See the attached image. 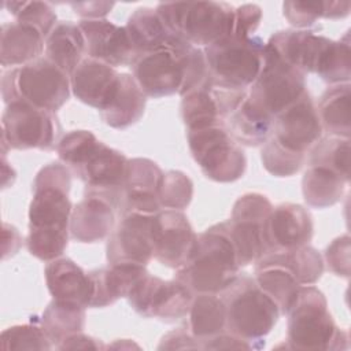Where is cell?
<instances>
[{
    "mask_svg": "<svg viewBox=\"0 0 351 351\" xmlns=\"http://www.w3.org/2000/svg\"><path fill=\"white\" fill-rule=\"evenodd\" d=\"M71 176L66 165L52 162L44 166L33 181L26 247L40 261L60 258L67 248L73 211L69 197Z\"/></svg>",
    "mask_w": 351,
    "mask_h": 351,
    "instance_id": "6da1fadb",
    "label": "cell"
},
{
    "mask_svg": "<svg viewBox=\"0 0 351 351\" xmlns=\"http://www.w3.org/2000/svg\"><path fill=\"white\" fill-rule=\"evenodd\" d=\"M58 156L85 185V195L107 199L117 210L122 197L128 158L97 140L90 130H71L62 136Z\"/></svg>",
    "mask_w": 351,
    "mask_h": 351,
    "instance_id": "7a4b0ae2",
    "label": "cell"
},
{
    "mask_svg": "<svg viewBox=\"0 0 351 351\" xmlns=\"http://www.w3.org/2000/svg\"><path fill=\"white\" fill-rule=\"evenodd\" d=\"M133 78L147 97L185 95L208 80L203 48L184 40L141 53L132 63Z\"/></svg>",
    "mask_w": 351,
    "mask_h": 351,
    "instance_id": "3957f363",
    "label": "cell"
},
{
    "mask_svg": "<svg viewBox=\"0 0 351 351\" xmlns=\"http://www.w3.org/2000/svg\"><path fill=\"white\" fill-rule=\"evenodd\" d=\"M240 263L226 221L197 234L186 262L177 269L176 280L193 295L219 293L239 274Z\"/></svg>",
    "mask_w": 351,
    "mask_h": 351,
    "instance_id": "277c9868",
    "label": "cell"
},
{
    "mask_svg": "<svg viewBox=\"0 0 351 351\" xmlns=\"http://www.w3.org/2000/svg\"><path fill=\"white\" fill-rule=\"evenodd\" d=\"M288 348L336 351L348 348V332L335 324L325 295L314 285H302L287 311Z\"/></svg>",
    "mask_w": 351,
    "mask_h": 351,
    "instance_id": "5b68a950",
    "label": "cell"
},
{
    "mask_svg": "<svg viewBox=\"0 0 351 351\" xmlns=\"http://www.w3.org/2000/svg\"><path fill=\"white\" fill-rule=\"evenodd\" d=\"M70 92V77L45 56L1 73V97L5 104L19 100L56 112L67 103Z\"/></svg>",
    "mask_w": 351,
    "mask_h": 351,
    "instance_id": "8992f818",
    "label": "cell"
},
{
    "mask_svg": "<svg viewBox=\"0 0 351 351\" xmlns=\"http://www.w3.org/2000/svg\"><path fill=\"white\" fill-rule=\"evenodd\" d=\"M218 296L225 304L226 330L251 343L270 333L281 314L277 303L245 273H239Z\"/></svg>",
    "mask_w": 351,
    "mask_h": 351,
    "instance_id": "52a82bcc",
    "label": "cell"
},
{
    "mask_svg": "<svg viewBox=\"0 0 351 351\" xmlns=\"http://www.w3.org/2000/svg\"><path fill=\"white\" fill-rule=\"evenodd\" d=\"M166 27L178 38L208 47L232 36L234 7L225 1L159 3L155 8Z\"/></svg>",
    "mask_w": 351,
    "mask_h": 351,
    "instance_id": "ba28073f",
    "label": "cell"
},
{
    "mask_svg": "<svg viewBox=\"0 0 351 351\" xmlns=\"http://www.w3.org/2000/svg\"><path fill=\"white\" fill-rule=\"evenodd\" d=\"M265 45L256 36H228L203 48L210 81L222 88L248 90L263 66Z\"/></svg>",
    "mask_w": 351,
    "mask_h": 351,
    "instance_id": "9c48e42d",
    "label": "cell"
},
{
    "mask_svg": "<svg viewBox=\"0 0 351 351\" xmlns=\"http://www.w3.org/2000/svg\"><path fill=\"white\" fill-rule=\"evenodd\" d=\"M188 147L202 173L215 182H234L244 176L245 154L225 125L186 130Z\"/></svg>",
    "mask_w": 351,
    "mask_h": 351,
    "instance_id": "30bf717a",
    "label": "cell"
},
{
    "mask_svg": "<svg viewBox=\"0 0 351 351\" xmlns=\"http://www.w3.org/2000/svg\"><path fill=\"white\" fill-rule=\"evenodd\" d=\"M62 138V125L56 112L25 101L5 104L1 117V143L10 149H56Z\"/></svg>",
    "mask_w": 351,
    "mask_h": 351,
    "instance_id": "8fae6325",
    "label": "cell"
},
{
    "mask_svg": "<svg viewBox=\"0 0 351 351\" xmlns=\"http://www.w3.org/2000/svg\"><path fill=\"white\" fill-rule=\"evenodd\" d=\"M307 90L306 75L285 63L270 45H265L263 66L248 88V97L274 119Z\"/></svg>",
    "mask_w": 351,
    "mask_h": 351,
    "instance_id": "7c38bea8",
    "label": "cell"
},
{
    "mask_svg": "<svg viewBox=\"0 0 351 351\" xmlns=\"http://www.w3.org/2000/svg\"><path fill=\"white\" fill-rule=\"evenodd\" d=\"M273 204L267 196L250 192L240 196L226 221L230 237L236 247L240 267L255 263L269 252L266 225Z\"/></svg>",
    "mask_w": 351,
    "mask_h": 351,
    "instance_id": "4fadbf2b",
    "label": "cell"
},
{
    "mask_svg": "<svg viewBox=\"0 0 351 351\" xmlns=\"http://www.w3.org/2000/svg\"><path fill=\"white\" fill-rule=\"evenodd\" d=\"M136 313L147 318L176 321L186 317L193 293L178 280H162L144 274L128 295Z\"/></svg>",
    "mask_w": 351,
    "mask_h": 351,
    "instance_id": "5bb4252c",
    "label": "cell"
},
{
    "mask_svg": "<svg viewBox=\"0 0 351 351\" xmlns=\"http://www.w3.org/2000/svg\"><path fill=\"white\" fill-rule=\"evenodd\" d=\"M248 90L228 89L208 80L181 97V119L186 130L223 125L226 117L247 96Z\"/></svg>",
    "mask_w": 351,
    "mask_h": 351,
    "instance_id": "9a60e30c",
    "label": "cell"
},
{
    "mask_svg": "<svg viewBox=\"0 0 351 351\" xmlns=\"http://www.w3.org/2000/svg\"><path fill=\"white\" fill-rule=\"evenodd\" d=\"M322 133L317 106L308 90L273 119L271 137L285 149L304 156Z\"/></svg>",
    "mask_w": 351,
    "mask_h": 351,
    "instance_id": "2e32d148",
    "label": "cell"
},
{
    "mask_svg": "<svg viewBox=\"0 0 351 351\" xmlns=\"http://www.w3.org/2000/svg\"><path fill=\"white\" fill-rule=\"evenodd\" d=\"M154 215L141 213L119 215V221L108 236L106 247L110 265L130 263L147 266L149 263L154 258Z\"/></svg>",
    "mask_w": 351,
    "mask_h": 351,
    "instance_id": "e0dca14e",
    "label": "cell"
},
{
    "mask_svg": "<svg viewBox=\"0 0 351 351\" xmlns=\"http://www.w3.org/2000/svg\"><path fill=\"white\" fill-rule=\"evenodd\" d=\"M154 258L163 266L178 269L189 258L197 234L180 210H160L152 225Z\"/></svg>",
    "mask_w": 351,
    "mask_h": 351,
    "instance_id": "ac0fdd59",
    "label": "cell"
},
{
    "mask_svg": "<svg viewBox=\"0 0 351 351\" xmlns=\"http://www.w3.org/2000/svg\"><path fill=\"white\" fill-rule=\"evenodd\" d=\"M162 169L148 158H133L128 160L126 177L118 213H141L154 215L162 210L159 188Z\"/></svg>",
    "mask_w": 351,
    "mask_h": 351,
    "instance_id": "d6986e66",
    "label": "cell"
},
{
    "mask_svg": "<svg viewBox=\"0 0 351 351\" xmlns=\"http://www.w3.org/2000/svg\"><path fill=\"white\" fill-rule=\"evenodd\" d=\"M78 26L85 37L86 58L97 59L114 69L132 66L136 52L125 26H118L106 18L82 19Z\"/></svg>",
    "mask_w": 351,
    "mask_h": 351,
    "instance_id": "ffe728a7",
    "label": "cell"
},
{
    "mask_svg": "<svg viewBox=\"0 0 351 351\" xmlns=\"http://www.w3.org/2000/svg\"><path fill=\"white\" fill-rule=\"evenodd\" d=\"M70 85L80 101L100 112L115 99L121 85V73L104 62L84 58L70 75Z\"/></svg>",
    "mask_w": 351,
    "mask_h": 351,
    "instance_id": "44dd1931",
    "label": "cell"
},
{
    "mask_svg": "<svg viewBox=\"0 0 351 351\" xmlns=\"http://www.w3.org/2000/svg\"><path fill=\"white\" fill-rule=\"evenodd\" d=\"M313 234V217L302 204L287 202L271 208L266 225L269 251H289L307 245Z\"/></svg>",
    "mask_w": 351,
    "mask_h": 351,
    "instance_id": "7402d4cb",
    "label": "cell"
},
{
    "mask_svg": "<svg viewBox=\"0 0 351 351\" xmlns=\"http://www.w3.org/2000/svg\"><path fill=\"white\" fill-rule=\"evenodd\" d=\"M254 274L258 285L277 303L280 313L287 314L302 287L287 251H269L261 256L255 262Z\"/></svg>",
    "mask_w": 351,
    "mask_h": 351,
    "instance_id": "603a6c76",
    "label": "cell"
},
{
    "mask_svg": "<svg viewBox=\"0 0 351 351\" xmlns=\"http://www.w3.org/2000/svg\"><path fill=\"white\" fill-rule=\"evenodd\" d=\"M329 38L308 29H285L276 32L269 41L276 53L304 75L315 74L321 53Z\"/></svg>",
    "mask_w": 351,
    "mask_h": 351,
    "instance_id": "cb8c5ba5",
    "label": "cell"
},
{
    "mask_svg": "<svg viewBox=\"0 0 351 351\" xmlns=\"http://www.w3.org/2000/svg\"><path fill=\"white\" fill-rule=\"evenodd\" d=\"M115 207L104 197L85 195L71 211L70 236L78 243H99L115 228Z\"/></svg>",
    "mask_w": 351,
    "mask_h": 351,
    "instance_id": "d4e9b609",
    "label": "cell"
},
{
    "mask_svg": "<svg viewBox=\"0 0 351 351\" xmlns=\"http://www.w3.org/2000/svg\"><path fill=\"white\" fill-rule=\"evenodd\" d=\"M44 49L45 37L36 26L18 21L1 25L0 63L4 69L30 63L44 56Z\"/></svg>",
    "mask_w": 351,
    "mask_h": 351,
    "instance_id": "484cf974",
    "label": "cell"
},
{
    "mask_svg": "<svg viewBox=\"0 0 351 351\" xmlns=\"http://www.w3.org/2000/svg\"><path fill=\"white\" fill-rule=\"evenodd\" d=\"M44 274L47 288L53 299L89 307L92 299L90 277L75 262L69 258H56L47 263Z\"/></svg>",
    "mask_w": 351,
    "mask_h": 351,
    "instance_id": "4316f807",
    "label": "cell"
},
{
    "mask_svg": "<svg viewBox=\"0 0 351 351\" xmlns=\"http://www.w3.org/2000/svg\"><path fill=\"white\" fill-rule=\"evenodd\" d=\"M147 266L115 263L89 271L92 299L89 307H106L121 298H128L136 282L147 274Z\"/></svg>",
    "mask_w": 351,
    "mask_h": 351,
    "instance_id": "83f0119b",
    "label": "cell"
},
{
    "mask_svg": "<svg viewBox=\"0 0 351 351\" xmlns=\"http://www.w3.org/2000/svg\"><path fill=\"white\" fill-rule=\"evenodd\" d=\"M225 129L230 137L245 147H262L271 136L273 118L256 107L247 96L226 117Z\"/></svg>",
    "mask_w": 351,
    "mask_h": 351,
    "instance_id": "f1b7e54d",
    "label": "cell"
},
{
    "mask_svg": "<svg viewBox=\"0 0 351 351\" xmlns=\"http://www.w3.org/2000/svg\"><path fill=\"white\" fill-rule=\"evenodd\" d=\"M84 55H86V43L78 23L58 22L45 38L44 56L70 77Z\"/></svg>",
    "mask_w": 351,
    "mask_h": 351,
    "instance_id": "f546056e",
    "label": "cell"
},
{
    "mask_svg": "<svg viewBox=\"0 0 351 351\" xmlns=\"http://www.w3.org/2000/svg\"><path fill=\"white\" fill-rule=\"evenodd\" d=\"M125 29L136 52V58L180 40L166 27L156 10L151 7L137 8L128 18Z\"/></svg>",
    "mask_w": 351,
    "mask_h": 351,
    "instance_id": "4dcf8cb0",
    "label": "cell"
},
{
    "mask_svg": "<svg viewBox=\"0 0 351 351\" xmlns=\"http://www.w3.org/2000/svg\"><path fill=\"white\" fill-rule=\"evenodd\" d=\"M147 96L140 89L133 75L121 73V85L112 103L99 115L101 121L114 129H126L137 123L145 111Z\"/></svg>",
    "mask_w": 351,
    "mask_h": 351,
    "instance_id": "1f68e13d",
    "label": "cell"
},
{
    "mask_svg": "<svg viewBox=\"0 0 351 351\" xmlns=\"http://www.w3.org/2000/svg\"><path fill=\"white\" fill-rule=\"evenodd\" d=\"M188 332L200 343L226 330V311L218 293L193 295L186 314Z\"/></svg>",
    "mask_w": 351,
    "mask_h": 351,
    "instance_id": "d6a6232c",
    "label": "cell"
},
{
    "mask_svg": "<svg viewBox=\"0 0 351 351\" xmlns=\"http://www.w3.org/2000/svg\"><path fill=\"white\" fill-rule=\"evenodd\" d=\"M322 129L329 136L350 138L351 134V93L348 84L330 85L317 104Z\"/></svg>",
    "mask_w": 351,
    "mask_h": 351,
    "instance_id": "836d02e7",
    "label": "cell"
},
{
    "mask_svg": "<svg viewBox=\"0 0 351 351\" xmlns=\"http://www.w3.org/2000/svg\"><path fill=\"white\" fill-rule=\"evenodd\" d=\"M348 181L337 173L322 167L308 166L302 178L304 202L314 208H326L341 200Z\"/></svg>",
    "mask_w": 351,
    "mask_h": 351,
    "instance_id": "e575fe53",
    "label": "cell"
},
{
    "mask_svg": "<svg viewBox=\"0 0 351 351\" xmlns=\"http://www.w3.org/2000/svg\"><path fill=\"white\" fill-rule=\"evenodd\" d=\"M85 310L86 307L81 304L58 299H53L47 306L43 311L40 324L52 346L56 347L67 336L84 330L86 318Z\"/></svg>",
    "mask_w": 351,
    "mask_h": 351,
    "instance_id": "d590c367",
    "label": "cell"
},
{
    "mask_svg": "<svg viewBox=\"0 0 351 351\" xmlns=\"http://www.w3.org/2000/svg\"><path fill=\"white\" fill-rule=\"evenodd\" d=\"M285 19L295 29H307L319 18L339 19L350 14L348 1H285L282 4Z\"/></svg>",
    "mask_w": 351,
    "mask_h": 351,
    "instance_id": "8d00e7d4",
    "label": "cell"
},
{
    "mask_svg": "<svg viewBox=\"0 0 351 351\" xmlns=\"http://www.w3.org/2000/svg\"><path fill=\"white\" fill-rule=\"evenodd\" d=\"M308 166L326 167L350 182V138L321 137L307 152Z\"/></svg>",
    "mask_w": 351,
    "mask_h": 351,
    "instance_id": "74e56055",
    "label": "cell"
},
{
    "mask_svg": "<svg viewBox=\"0 0 351 351\" xmlns=\"http://www.w3.org/2000/svg\"><path fill=\"white\" fill-rule=\"evenodd\" d=\"M315 74L329 85L348 84L351 78V48L348 36L346 41L330 40L324 48Z\"/></svg>",
    "mask_w": 351,
    "mask_h": 351,
    "instance_id": "f35d334b",
    "label": "cell"
},
{
    "mask_svg": "<svg viewBox=\"0 0 351 351\" xmlns=\"http://www.w3.org/2000/svg\"><path fill=\"white\" fill-rule=\"evenodd\" d=\"M193 197L192 180L180 170H169L163 173L159 202L162 210H180L186 208Z\"/></svg>",
    "mask_w": 351,
    "mask_h": 351,
    "instance_id": "ab89813d",
    "label": "cell"
},
{
    "mask_svg": "<svg viewBox=\"0 0 351 351\" xmlns=\"http://www.w3.org/2000/svg\"><path fill=\"white\" fill-rule=\"evenodd\" d=\"M261 159L263 167L276 177H291L296 174L306 162L304 155L285 149L271 136L262 145Z\"/></svg>",
    "mask_w": 351,
    "mask_h": 351,
    "instance_id": "60d3db41",
    "label": "cell"
},
{
    "mask_svg": "<svg viewBox=\"0 0 351 351\" xmlns=\"http://www.w3.org/2000/svg\"><path fill=\"white\" fill-rule=\"evenodd\" d=\"M18 22L36 26L47 38L56 22V12L45 1H4L3 4Z\"/></svg>",
    "mask_w": 351,
    "mask_h": 351,
    "instance_id": "b9f144b4",
    "label": "cell"
},
{
    "mask_svg": "<svg viewBox=\"0 0 351 351\" xmlns=\"http://www.w3.org/2000/svg\"><path fill=\"white\" fill-rule=\"evenodd\" d=\"M0 347L3 350H51L53 346L41 326L25 324L4 329Z\"/></svg>",
    "mask_w": 351,
    "mask_h": 351,
    "instance_id": "7bdbcfd3",
    "label": "cell"
},
{
    "mask_svg": "<svg viewBox=\"0 0 351 351\" xmlns=\"http://www.w3.org/2000/svg\"><path fill=\"white\" fill-rule=\"evenodd\" d=\"M292 270L300 285H314L324 273V259L311 245L287 251Z\"/></svg>",
    "mask_w": 351,
    "mask_h": 351,
    "instance_id": "ee69618b",
    "label": "cell"
},
{
    "mask_svg": "<svg viewBox=\"0 0 351 351\" xmlns=\"http://www.w3.org/2000/svg\"><path fill=\"white\" fill-rule=\"evenodd\" d=\"M325 263L328 270L335 276L350 277V236L341 234L336 237L325 250Z\"/></svg>",
    "mask_w": 351,
    "mask_h": 351,
    "instance_id": "f6af8a7d",
    "label": "cell"
},
{
    "mask_svg": "<svg viewBox=\"0 0 351 351\" xmlns=\"http://www.w3.org/2000/svg\"><path fill=\"white\" fill-rule=\"evenodd\" d=\"M262 21V8L258 4H243L234 8L232 36L251 37Z\"/></svg>",
    "mask_w": 351,
    "mask_h": 351,
    "instance_id": "bcb514c9",
    "label": "cell"
},
{
    "mask_svg": "<svg viewBox=\"0 0 351 351\" xmlns=\"http://www.w3.org/2000/svg\"><path fill=\"white\" fill-rule=\"evenodd\" d=\"M255 346L251 341L244 340L230 332L218 333L207 340H203L199 346V348L203 350H251Z\"/></svg>",
    "mask_w": 351,
    "mask_h": 351,
    "instance_id": "7dc6e473",
    "label": "cell"
},
{
    "mask_svg": "<svg viewBox=\"0 0 351 351\" xmlns=\"http://www.w3.org/2000/svg\"><path fill=\"white\" fill-rule=\"evenodd\" d=\"M159 350L169 348V350H178V348H199V343L196 339L188 332V329L178 328L166 333L162 337V341L158 347Z\"/></svg>",
    "mask_w": 351,
    "mask_h": 351,
    "instance_id": "c3c4849f",
    "label": "cell"
},
{
    "mask_svg": "<svg viewBox=\"0 0 351 351\" xmlns=\"http://www.w3.org/2000/svg\"><path fill=\"white\" fill-rule=\"evenodd\" d=\"M55 348L58 350H104L106 346L99 339H95L82 332H78L63 339Z\"/></svg>",
    "mask_w": 351,
    "mask_h": 351,
    "instance_id": "681fc988",
    "label": "cell"
},
{
    "mask_svg": "<svg viewBox=\"0 0 351 351\" xmlns=\"http://www.w3.org/2000/svg\"><path fill=\"white\" fill-rule=\"evenodd\" d=\"M71 7L74 8V12L82 19H101L112 10L114 3H73Z\"/></svg>",
    "mask_w": 351,
    "mask_h": 351,
    "instance_id": "f907efd6",
    "label": "cell"
},
{
    "mask_svg": "<svg viewBox=\"0 0 351 351\" xmlns=\"http://www.w3.org/2000/svg\"><path fill=\"white\" fill-rule=\"evenodd\" d=\"M8 244H11L12 252L15 255L18 252L19 247L22 245V239L15 226L3 223V250H5L8 247Z\"/></svg>",
    "mask_w": 351,
    "mask_h": 351,
    "instance_id": "816d5d0a",
    "label": "cell"
}]
</instances>
